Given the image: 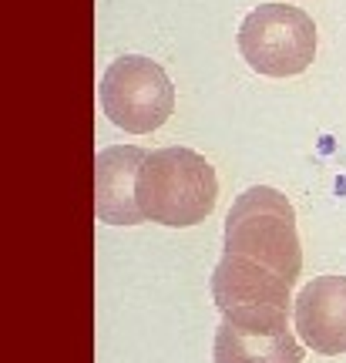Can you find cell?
I'll list each match as a JSON object with an SVG mask.
<instances>
[{"label":"cell","mask_w":346,"mask_h":363,"mask_svg":"<svg viewBox=\"0 0 346 363\" xmlns=\"http://www.w3.org/2000/svg\"><path fill=\"white\" fill-rule=\"evenodd\" d=\"M218 199L216 169L192 148L168 145L141 158L135 175V202L145 222L185 229L212 216Z\"/></svg>","instance_id":"cell-1"},{"label":"cell","mask_w":346,"mask_h":363,"mask_svg":"<svg viewBox=\"0 0 346 363\" xmlns=\"http://www.w3.org/2000/svg\"><path fill=\"white\" fill-rule=\"evenodd\" d=\"M222 249L225 256H245L279 272L293 286L303 269V246H299L293 202L272 185L245 189L225 216Z\"/></svg>","instance_id":"cell-2"},{"label":"cell","mask_w":346,"mask_h":363,"mask_svg":"<svg viewBox=\"0 0 346 363\" xmlns=\"http://www.w3.org/2000/svg\"><path fill=\"white\" fill-rule=\"evenodd\" d=\"M239 54L266 78L303 74L316 57V24L289 4H259L239 24Z\"/></svg>","instance_id":"cell-3"},{"label":"cell","mask_w":346,"mask_h":363,"mask_svg":"<svg viewBox=\"0 0 346 363\" xmlns=\"http://www.w3.org/2000/svg\"><path fill=\"white\" fill-rule=\"evenodd\" d=\"M101 111L115 128L148 135L175 111V88L165 67L145 54H121L101 74Z\"/></svg>","instance_id":"cell-4"},{"label":"cell","mask_w":346,"mask_h":363,"mask_svg":"<svg viewBox=\"0 0 346 363\" xmlns=\"http://www.w3.org/2000/svg\"><path fill=\"white\" fill-rule=\"evenodd\" d=\"M306 350L289 330V310L249 303L222 310L212 363H303Z\"/></svg>","instance_id":"cell-5"},{"label":"cell","mask_w":346,"mask_h":363,"mask_svg":"<svg viewBox=\"0 0 346 363\" xmlns=\"http://www.w3.org/2000/svg\"><path fill=\"white\" fill-rule=\"evenodd\" d=\"M296 337L323 357L346 353V276H316L293 299Z\"/></svg>","instance_id":"cell-6"},{"label":"cell","mask_w":346,"mask_h":363,"mask_svg":"<svg viewBox=\"0 0 346 363\" xmlns=\"http://www.w3.org/2000/svg\"><path fill=\"white\" fill-rule=\"evenodd\" d=\"M148 155L138 145H111L94 162V212L108 225H138L141 212L135 202V175Z\"/></svg>","instance_id":"cell-7"},{"label":"cell","mask_w":346,"mask_h":363,"mask_svg":"<svg viewBox=\"0 0 346 363\" xmlns=\"http://www.w3.org/2000/svg\"><path fill=\"white\" fill-rule=\"evenodd\" d=\"M212 299L218 313L229 306H249V303H266L289 310L293 306V286L282 279L279 272L266 269L245 256H225L212 269Z\"/></svg>","instance_id":"cell-8"}]
</instances>
